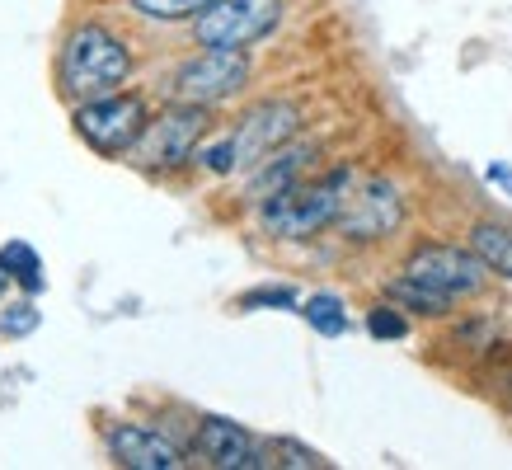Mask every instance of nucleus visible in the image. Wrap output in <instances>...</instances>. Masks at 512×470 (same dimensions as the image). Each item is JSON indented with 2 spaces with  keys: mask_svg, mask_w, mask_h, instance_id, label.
<instances>
[{
  "mask_svg": "<svg viewBox=\"0 0 512 470\" xmlns=\"http://www.w3.org/2000/svg\"><path fill=\"white\" fill-rule=\"evenodd\" d=\"M245 80H249L245 47H207L202 57L179 66L174 99H179V104H217V99H231Z\"/></svg>",
  "mask_w": 512,
  "mask_h": 470,
  "instance_id": "obj_6",
  "label": "nucleus"
},
{
  "mask_svg": "<svg viewBox=\"0 0 512 470\" xmlns=\"http://www.w3.org/2000/svg\"><path fill=\"white\" fill-rule=\"evenodd\" d=\"M353 193V174L334 170L325 179H296V184L278 188L264 198V231L282 235V240H306V235L339 226V212Z\"/></svg>",
  "mask_w": 512,
  "mask_h": 470,
  "instance_id": "obj_2",
  "label": "nucleus"
},
{
  "mask_svg": "<svg viewBox=\"0 0 512 470\" xmlns=\"http://www.w3.org/2000/svg\"><path fill=\"white\" fill-rule=\"evenodd\" d=\"M193 447H198V456L207 461V466H217V470H259V466H268L264 442H254L245 428L231 423V419H202Z\"/></svg>",
  "mask_w": 512,
  "mask_h": 470,
  "instance_id": "obj_10",
  "label": "nucleus"
},
{
  "mask_svg": "<svg viewBox=\"0 0 512 470\" xmlns=\"http://www.w3.org/2000/svg\"><path fill=\"white\" fill-rule=\"evenodd\" d=\"M367 329H372L376 339H404V334H409V320L400 315V306H376V311L367 315Z\"/></svg>",
  "mask_w": 512,
  "mask_h": 470,
  "instance_id": "obj_20",
  "label": "nucleus"
},
{
  "mask_svg": "<svg viewBox=\"0 0 512 470\" xmlns=\"http://www.w3.org/2000/svg\"><path fill=\"white\" fill-rule=\"evenodd\" d=\"M470 250L480 254L489 273H503L512 278V226H498V221H480L470 231Z\"/></svg>",
  "mask_w": 512,
  "mask_h": 470,
  "instance_id": "obj_12",
  "label": "nucleus"
},
{
  "mask_svg": "<svg viewBox=\"0 0 512 470\" xmlns=\"http://www.w3.org/2000/svg\"><path fill=\"white\" fill-rule=\"evenodd\" d=\"M146 104L137 94H99V99H85L76 109V132L90 141L94 151L104 156H118V151H132L146 132Z\"/></svg>",
  "mask_w": 512,
  "mask_h": 470,
  "instance_id": "obj_4",
  "label": "nucleus"
},
{
  "mask_svg": "<svg viewBox=\"0 0 512 470\" xmlns=\"http://www.w3.org/2000/svg\"><path fill=\"white\" fill-rule=\"evenodd\" d=\"M38 320H43V315L33 311V301H15V306L0 311V334H5V339H24V334L38 329Z\"/></svg>",
  "mask_w": 512,
  "mask_h": 470,
  "instance_id": "obj_19",
  "label": "nucleus"
},
{
  "mask_svg": "<svg viewBox=\"0 0 512 470\" xmlns=\"http://www.w3.org/2000/svg\"><path fill=\"white\" fill-rule=\"evenodd\" d=\"M296 132H301V109L287 104V99H268L259 109H249L245 118H240V127H235V137H226L231 141L235 170H240V165H264Z\"/></svg>",
  "mask_w": 512,
  "mask_h": 470,
  "instance_id": "obj_7",
  "label": "nucleus"
},
{
  "mask_svg": "<svg viewBox=\"0 0 512 470\" xmlns=\"http://www.w3.org/2000/svg\"><path fill=\"white\" fill-rule=\"evenodd\" d=\"M0 268H5L24 292H43V259H38L24 240H10V245L0 250Z\"/></svg>",
  "mask_w": 512,
  "mask_h": 470,
  "instance_id": "obj_15",
  "label": "nucleus"
},
{
  "mask_svg": "<svg viewBox=\"0 0 512 470\" xmlns=\"http://www.w3.org/2000/svg\"><path fill=\"white\" fill-rule=\"evenodd\" d=\"M386 297L395 301V306H404V311H419V315H447L451 311V297H442V292H433L428 282L409 278V273H400V278L386 287Z\"/></svg>",
  "mask_w": 512,
  "mask_h": 470,
  "instance_id": "obj_13",
  "label": "nucleus"
},
{
  "mask_svg": "<svg viewBox=\"0 0 512 470\" xmlns=\"http://www.w3.org/2000/svg\"><path fill=\"white\" fill-rule=\"evenodd\" d=\"M404 273H409V278H419V282H428V287L442 292V297L461 301V297H475V292L484 287L489 264H484L475 250H456V245H423V250L409 254Z\"/></svg>",
  "mask_w": 512,
  "mask_h": 470,
  "instance_id": "obj_8",
  "label": "nucleus"
},
{
  "mask_svg": "<svg viewBox=\"0 0 512 470\" xmlns=\"http://www.w3.org/2000/svg\"><path fill=\"white\" fill-rule=\"evenodd\" d=\"M282 19V0H212L193 15V38L202 47H249L268 38Z\"/></svg>",
  "mask_w": 512,
  "mask_h": 470,
  "instance_id": "obj_3",
  "label": "nucleus"
},
{
  "mask_svg": "<svg viewBox=\"0 0 512 470\" xmlns=\"http://www.w3.org/2000/svg\"><path fill=\"white\" fill-rule=\"evenodd\" d=\"M207 5L212 0H132V10H141L146 19H193Z\"/></svg>",
  "mask_w": 512,
  "mask_h": 470,
  "instance_id": "obj_18",
  "label": "nucleus"
},
{
  "mask_svg": "<svg viewBox=\"0 0 512 470\" xmlns=\"http://www.w3.org/2000/svg\"><path fill=\"white\" fill-rule=\"evenodd\" d=\"M127 76H132V52L104 24H80L66 38L62 57H57V85L76 104L99 99V94H113Z\"/></svg>",
  "mask_w": 512,
  "mask_h": 470,
  "instance_id": "obj_1",
  "label": "nucleus"
},
{
  "mask_svg": "<svg viewBox=\"0 0 512 470\" xmlns=\"http://www.w3.org/2000/svg\"><path fill=\"white\" fill-rule=\"evenodd\" d=\"M306 160H311V146H296V151H273V160H268L264 170H259V179H254V193H259V198H268V193H278V188L296 184V179H301V170H306Z\"/></svg>",
  "mask_w": 512,
  "mask_h": 470,
  "instance_id": "obj_14",
  "label": "nucleus"
},
{
  "mask_svg": "<svg viewBox=\"0 0 512 470\" xmlns=\"http://www.w3.org/2000/svg\"><path fill=\"white\" fill-rule=\"evenodd\" d=\"M306 320H311L320 334H343L348 329V311H343V301L339 297H329V292H320V297H311L306 301Z\"/></svg>",
  "mask_w": 512,
  "mask_h": 470,
  "instance_id": "obj_17",
  "label": "nucleus"
},
{
  "mask_svg": "<svg viewBox=\"0 0 512 470\" xmlns=\"http://www.w3.org/2000/svg\"><path fill=\"white\" fill-rule=\"evenodd\" d=\"M109 452L118 466L127 470H179L184 456L165 433L156 428H141V423H118L109 428Z\"/></svg>",
  "mask_w": 512,
  "mask_h": 470,
  "instance_id": "obj_11",
  "label": "nucleus"
},
{
  "mask_svg": "<svg viewBox=\"0 0 512 470\" xmlns=\"http://www.w3.org/2000/svg\"><path fill=\"white\" fill-rule=\"evenodd\" d=\"M508 400H512V376H508Z\"/></svg>",
  "mask_w": 512,
  "mask_h": 470,
  "instance_id": "obj_23",
  "label": "nucleus"
},
{
  "mask_svg": "<svg viewBox=\"0 0 512 470\" xmlns=\"http://www.w3.org/2000/svg\"><path fill=\"white\" fill-rule=\"evenodd\" d=\"M264 461L268 466H292V470H325L329 461L320 452H311V447H301V442H264Z\"/></svg>",
  "mask_w": 512,
  "mask_h": 470,
  "instance_id": "obj_16",
  "label": "nucleus"
},
{
  "mask_svg": "<svg viewBox=\"0 0 512 470\" xmlns=\"http://www.w3.org/2000/svg\"><path fill=\"white\" fill-rule=\"evenodd\" d=\"M292 301H296L292 287H259V292H245V297H240V306H245V311H254V306H292Z\"/></svg>",
  "mask_w": 512,
  "mask_h": 470,
  "instance_id": "obj_21",
  "label": "nucleus"
},
{
  "mask_svg": "<svg viewBox=\"0 0 512 470\" xmlns=\"http://www.w3.org/2000/svg\"><path fill=\"white\" fill-rule=\"evenodd\" d=\"M400 217H404L400 193L390 184H381V179H372L357 198L348 193V203H343V212H339V231L348 235V240H381V235H390L400 226Z\"/></svg>",
  "mask_w": 512,
  "mask_h": 470,
  "instance_id": "obj_9",
  "label": "nucleus"
},
{
  "mask_svg": "<svg viewBox=\"0 0 512 470\" xmlns=\"http://www.w3.org/2000/svg\"><path fill=\"white\" fill-rule=\"evenodd\" d=\"M202 132H207V104H174V109L146 123L132 156L146 170H174V165L193 160V146L202 141Z\"/></svg>",
  "mask_w": 512,
  "mask_h": 470,
  "instance_id": "obj_5",
  "label": "nucleus"
},
{
  "mask_svg": "<svg viewBox=\"0 0 512 470\" xmlns=\"http://www.w3.org/2000/svg\"><path fill=\"white\" fill-rule=\"evenodd\" d=\"M5 282H10V273H5V268H0V292H5Z\"/></svg>",
  "mask_w": 512,
  "mask_h": 470,
  "instance_id": "obj_22",
  "label": "nucleus"
}]
</instances>
